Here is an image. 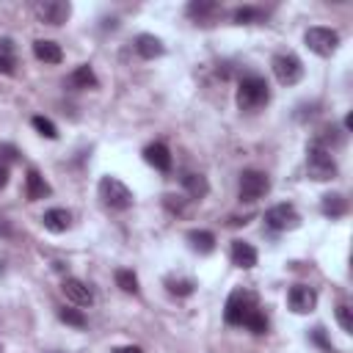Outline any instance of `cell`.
<instances>
[{"label":"cell","instance_id":"32","mask_svg":"<svg viewBox=\"0 0 353 353\" xmlns=\"http://www.w3.org/2000/svg\"><path fill=\"white\" fill-rule=\"evenodd\" d=\"M163 205H166L171 213H183V210H185V199H183V196H174V194H166V196H163Z\"/></svg>","mask_w":353,"mask_h":353},{"label":"cell","instance_id":"8","mask_svg":"<svg viewBox=\"0 0 353 353\" xmlns=\"http://www.w3.org/2000/svg\"><path fill=\"white\" fill-rule=\"evenodd\" d=\"M271 67H273V75H276V80H279L282 86H295V83L304 78V64H301V58L293 56V53H279Z\"/></svg>","mask_w":353,"mask_h":353},{"label":"cell","instance_id":"37","mask_svg":"<svg viewBox=\"0 0 353 353\" xmlns=\"http://www.w3.org/2000/svg\"><path fill=\"white\" fill-rule=\"evenodd\" d=\"M350 127H353V113L345 116V130H350Z\"/></svg>","mask_w":353,"mask_h":353},{"label":"cell","instance_id":"18","mask_svg":"<svg viewBox=\"0 0 353 353\" xmlns=\"http://www.w3.org/2000/svg\"><path fill=\"white\" fill-rule=\"evenodd\" d=\"M185 240H188V246H191L196 254H213V251H216V235L207 232V229H191V232L185 235Z\"/></svg>","mask_w":353,"mask_h":353},{"label":"cell","instance_id":"11","mask_svg":"<svg viewBox=\"0 0 353 353\" xmlns=\"http://www.w3.org/2000/svg\"><path fill=\"white\" fill-rule=\"evenodd\" d=\"M61 290H64L67 301H72L75 306H91L94 304V290L80 279H64Z\"/></svg>","mask_w":353,"mask_h":353},{"label":"cell","instance_id":"5","mask_svg":"<svg viewBox=\"0 0 353 353\" xmlns=\"http://www.w3.org/2000/svg\"><path fill=\"white\" fill-rule=\"evenodd\" d=\"M240 202H257L262 199L268 191H271V180H268V174L265 171H257V168H246L240 174Z\"/></svg>","mask_w":353,"mask_h":353},{"label":"cell","instance_id":"16","mask_svg":"<svg viewBox=\"0 0 353 353\" xmlns=\"http://www.w3.org/2000/svg\"><path fill=\"white\" fill-rule=\"evenodd\" d=\"M135 53H138L141 58L152 61V58H160V56L166 53V47H163V42H160L157 36H152V34H141V36L135 39Z\"/></svg>","mask_w":353,"mask_h":353},{"label":"cell","instance_id":"31","mask_svg":"<svg viewBox=\"0 0 353 353\" xmlns=\"http://www.w3.org/2000/svg\"><path fill=\"white\" fill-rule=\"evenodd\" d=\"M309 339H312V342H315L317 348H323L326 353H337V350H334V345L328 342V337H326V331H323L320 326H317V328H312V334H309Z\"/></svg>","mask_w":353,"mask_h":353},{"label":"cell","instance_id":"30","mask_svg":"<svg viewBox=\"0 0 353 353\" xmlns=\"http://www.w3.org/2000/svg\"><path fill=\"white\" fill-rule=\"evenodd\" d=\"M17 160H20V149H17V146H12V144H0V166L9 168V166L17 163Z\"/></svg>","mask_w":353,"mask_h":353},{"label":"cell","instance_id":"24","mask_svg":"<svg viewBox=\"0 0 353 353\" xmlns=\"http://www.w3.org/2000/svg\"><path fill=\"white\" fill-rule=\"evenodd\" d=\"M166 287H168V293L171 295H180V298H185V295H191L194 290H196V282L194 279H166Z\"/></svg>","mask_w":353,"mask_h":353},{"label":"cell","instance_id":"33","mask_svg":"<svg viewBox=\"0 0 353 353\" xmlns=\"http://www.w3.org/2000/svg\"><path fill=\"white\" fill-rule=\"evenodd\" d=\"M14 67H17V58L14 56H0V72H3V75H12Z\"/></svg>","mask_w":353,"mask_h":353},{"label":"cell","instance_id":"29","mask_svg":"<svg viewBox=\"0 0 353 353\" xmlns=\"http://www.w3.org/2000/svg\"><path fill=\"white\" fill-rule=\"evenodd\" d=\"M337 323L342 326L345 334H353V309L348 304H339L337 306Z\"/></svg>","mask_w":353,"mask_h":353},{"label":"cell","instance_id":"15","mask_svg":"<svg viewBox=\"0 0 353 353\" xmlns=\"http://www.w3.org/2000/svg\"><path fill=\"white\" fill-rule=\"evenodd\" d=\"M67 86L75 89V91H86V89H97L100 80H97V75H94V69H91L89 64H80V67L67 78Z\"/></svg>","mask_w":353,"mask_h":353},{"label":"cell","instance_id":"14","mask_svg":"<svg viewBox=\"0 0 353 353\" xmlns=\"http://www.w3.org/2000/svg\"><path fill=\"white\" fill-rule=\"evenodd\" d=\"M232 265H238L243 271H251L257 265V249L246 240H232Z\"/></svg>","mask_w":353,"mask_h":353},{"label":"cell","instance_id":"36","mask_svg":"<svg viewBox=\"0 0 353 353\" xmlns=\"http://www.w3.org/2000/svg\"><path fill=\"white\" fill-rule=\"evenodd\" d=\"M6 185H9V168L0 166V191H3Z\"/></svg>","mask_w":353,"mask_h":353},{"label":"cell","instance_id":"21","mask_svg":"<svg viewBox=\"0 0 353 353\" xmlns=\"http://www.w3.org/2000/svg\"><path fill=\"white\" fill-rule=\"evenodd\" d=\"M320 210L326 218H342L348 213V199L342 194H326L320 199Z\"/></svg>","mask_w":353,"mask_h":353},{"label":"cell","instance_id":"19","mask_svg":"<svg viewBox=\"0 0 353 353\" xmlns=\"http://www.w3.org/2000/svg\"><path fill=\"white\" fill-rule=\"evenodd\" d=\"M185 12L194 23H210L221 9H218V3H213V0H194V3H188Z\"/></svg>","mask_w":353,"mask_h":353},{"label":"cell","instance_id":"12","mask_svg":"<svg viewBox=\"0 0 353 353\" xmlns=\"http://www.w3.org/2000/svg\"><path fill=\"white\" fill-rule=\"evenodd\" d=\"M50 194H53L50 183L45 180V176H42L36 168H31V171H28V176H25V196H28V202H39V199H47Z\"/></svg>","mask_w":353,"mask_h":353},{"label":"cell","instance_id":"9","mask_svg":"<svg viewBox=\"0 0 353 353\" xmlns=\"http://www.w3.org/2000/svg\"><path fill=\"white\" fill-rule=\"evenodd\" d=\"M265 224L276 232H287V229H298L301 227V216L293 205H276L265 213Z\"/></svg>","mask_w":353,"mask_h":353},{"label":"cell","instance_id":"23","mask_svg":"<svg viewBox=\"0 0 353 353\" xmlns=\"http://www.w3.org/2000/svg\"><path fill=\"white\" fill-rule=\"evenodd\" d=\"M232 20L238 25H251V23H262L265 20V12L262 9H254V6H243V9H235L232 12Z\"/></svg>","mask_w":353,"mask_h":353},{"label":"cell","instance_id":"28","mask_svg":"<svg viewBox=\"0 0 353 353\" xmlns=\"http://www.w3.org/2000/svg\"><path fill=\"white\" fill-rule=\"evenodd\" d=\"M31 124H34V130L39 133V135H45V138H58V130H56V124L50 122V119H45V116H34L31 119Z\"/></svg>","mask_w":353,"mask_h":353},{"label":"cell","instance_id":"3","mask_svg":"<svg viewBox=\"0 0 353 353\" xmlns=\"http://www.w3.org/2000/svg\"><path fill=\"white\" fill-rule=\"evenodd\" d=\"M254 309H260V306H257V295H254L251 290L238 287V290H235V293L227 298L224 317H227V323H229V326H243Z\"/></svg>","mask_w":353,"mask_h":353},{"label":"cell","instance_id":"6","mask_svg":"<svg viewBox=\"0 0 353 353\" xmlns=\"http://www.w3.org/2000/svg\"><path fill=\"white\" fill-rule=\"evenodd\" d=\"M304 42H306V47H309L315 56L328 58V56H334L337 47H339V34L331 31V28H309V31L304 34Z\"/></svg>","mask_w":353,"mask_h":353},{"label":"cell","instance_id":"27","mask_svg":"<svg viewBox=\"0 0 353 353\" xmlns=\"http://www.w3.org/2000/svg\"><path fill=\"white\" fill-rule=\"evenodd\" d=\"M243 326H246L249 331H254V334H265V331H268V317H265L262 309H254Z\"/></svg>","mask_w":353,"mask_h":353},{"label":"cell","instance_id":"25","mask_svg":"<svg viewBox=\"0 0 353 353\" xmlns=\"http://www.w3.org/2000/svg\"><path fill=\"white\" fill-rule=\"evenodd\" d=\"M116 284L124 290V293H130V295H138V276L133 273V271H127V268H119L116 271Z\"/></svg>","mask_w":353,"mask_h":353},{"label":"cell","instance_id":"20","mask_svg":"<svg viewBox=\"0 0 353 353\" xmlns=\"http://www.w3.org/2000/svg\"><path fill=\"white\" fill-rule=\"evenodd\" d=\"M34 56H36L39 61H45V64H61V61H64V50H61L56 42H50V39L34 42Z\"/></svg>","mask_w":353,"mask_h":353},{"label":"cell","instance_id":"22","mask_svg":"<svg viewBox=\"0 0 353 353\" xmlns=\"http://www.w3.org/2000/svg\"><path fill=\"white\" fill-rule=\"evenodd\" d=\"M183 185H185V191H188L194 199H205L207 191H210V185H207L205 176H202V174H194V171L183 176Z\"/></svg>","mask_w":353,"mask_h":353},{"label":"cell","instance_id":"4","mask_svg":"<svg viewBox=\"0 0 353 353\" xmlns=\"http://www.w3.org/2000/svg\"><path fill=\"white\" fill-rule=\"evenodd\" d=\"M100 199L111 210H127V207H133V191L122 180H116V176H102V180H100Z\"/></svg>","mask_w":353,"mask_h":353},{"label":"cell","instance_id":"13","mask_svg":"<svg viewBox=\"0 0 353 353\" xmlns=\"http://www.w3.org/2000/svg\"><path fill=\"white\" fill-rule=\"evenodd\" d=\"M42 227H45L47 232L61 235V232H67V229L72 227V213L64 210V207H53V210H47V213L42 216Z\"/></svg>","mask_w":353,"mask_h":353},{"label":"cell","instance_id":"26","mask_svg":"<svg viewBox=\"0 0 353 353\" xmlns=\"http://www.w3.org/2000/svg\"><path fill=\"white\" fill-rule=\"evenodd\" d=\"M58 317L67 323V326H75V328H86L89 326V320H86V315L80 312V309H58Z\"/></svg>","mask_w":353,"mask_h":353},{"label":"cell","instance_id":"2","mask_svg":"<svg viewBox=\"0 0 353 353\" xmlns=\"http://www.w3.org/2000/svg\"><path fill=\"white\" fill-rule=\"evenodd\" d=\"M306 174H309V180H315V183L334 180L337 176V163H334L331 152L317 146V144H309V149H306Z\"/></svg>","mask_w":353,"mask_h":353},{"label":"cell","instance_id":"35","mask_svg":"<svg viewBox=\"0 0 353 353\" xmlns=\"http://www.w3.org/2000/svg\"><path fill=\"white\" fill-rule=\"evenodd\" d=\"M113 353H144L138 345H124V348H113Z\"/></svg>","mask_w":353,"mask_h":353},{"label":"cell","instance_id":"1","mask_svg":"<svg viewBox=\"0 0 353 353\" xmlns=\"http://www.w3.org/2000/svg\"><path fill=\"white\" fill-rule=\"evenodd\" d=\"M238 108L240 111H260L262 105H268L271 100V89H268V80L260 78V75H246L240 83H238Z\"/></svg>","mask_w":353,"mask_h":353},{"label":"cell","instance_id":"7","mask_svg":"<svg viewBox=\"0 0 353 353\" xmlns=\"http://www.w3.org/2000/svg\"><path fill=\"white\" fill-rule=\"evenodd\" d=\"M34 14H36L39 23L58 28L72 17V6L64 3V0H39V3L34 6Z\"/></svg>","mask_w":353,"mask_h":353},{"label":"cell","instance_id":"17","mask_svg":"<svg viewBox=\"0 0 353 353\" xmlns=\"http://www.w3.org/2000/svg\"><path fill=\"white\" fill-rule=\"evenodd\" d=\"M144 160H146L149 166H155L157 171H168V168H171V152H168L166 144H149V146L144 149Z\"/></svg>","mask_w":353,"mask_h":353},{"label":"cell","instance_id":"34","mask_svg":"<svg viewBox=\"0 0 353 353\" xmlns=\"http://www.w3.org/2000/svg\"><path fill=\"white\" fill-rule=\"evenodd\" d=\"M0 56H14V42L12 39H0Z\"/></svg>","mask_w":353,"mask_h":353},{"label":"cell","instance_id":"10","mask_svg":"<svg viewBox=\"0 0 353 353\" xmlns=\"http://www.w3.org/2000/svg\"><path fill=\"white\" fill-rule=\"evenodd\" d=\"M287 304H290V309L295 315H309L317 306V293L312 287H306V284H295L287 293Z\"/></svg>","mask_w":353,"mask_h":353}]
</instances>
